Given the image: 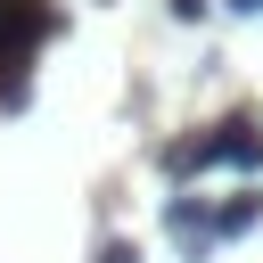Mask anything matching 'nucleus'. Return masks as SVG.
<instances>
[{
  "label": "nucleus",
  "instance_id": "5",
  "mask_svg": "<svg viewBox=\"0 0 263 263\" xmlns=\"http://www.w3.org/2000/svg\"><path fill=\"white\" fill-rule=\"evenodd\" d=\"M90 263H140V247H132V238H99V255H90Z\"/></svg>",
  "mask_w": 263,
  "mask_h": 263
},
{
  "label": "nucleus",
  "instance_id": "1",
  "mask_svg": "<svg viewBox=\"0 0 263 263\" xmlns=\"http://www.w3.org/2000/svg\"><path fill=\"white\" fill-rule=\"evenodd\" d=\"M49 41V0H0V99H25V66Z\"/></svg>",
  "mask_w": 263,
  "mask_h": 263
},
{
  "label": "nucleus",
  "instance_id": "6",
  "mask_svg": "<svg viewBox=\"0 0 263 263\" xmlns=\"http://www.w3.org/2000/svg\"><path fill=\"white\" fill-rule=\"evenodd\" d=\"M197 8H205V0H173V16H181V25H189V16H197Z\"/></svg>",
  "mask_w": 263,
  "mask_h": 263
},
{
  "label": "nucleus",
  "instance_id": "7",
  "mask_svg": "<svg viewBox=\"0 0 263 263\" xmlns=\"http://www.w3.org/2000/svg\"><path fill=\"white\" fill-rule=\"evenodd\" d=\"M230 16H263V0H230Z\"/></svg>",
  "mask_w": 263,
  "mask_h": 263
},
{
  "label": "nucleus",
  "instance_id": "2",
  "mask_svg": "<svg viewBox=\"0 0 263 263\" xmlns=\"http://www.w3.org/2000/svg\"><path fill=\"white\" fill-rule=\"evenodd\" d=\"M197 148H205V164H238V173H255V164H263V123H255V115H230V123H214Z\"/></svg>",
  "mask_w": 263,
  "mask_h": 263
},
{
  "label": "nucleus",
  "instance_id": "4",
  "mask_svg": "<svg viewBox=\"0 0 263 263\" xmlns=\"http://www.w3.org/2000/svg\"><path fill=\"white\" fill-rule=\"evenodd\" d=\"M255 214H263V197H230V205H214V238H238V230H255Z\"/></svg>",
  "mask_w": 263,
  "mask_h": 263
},
{
  "label": "nucleus",
  "instance_id": "3",
  "mask_svg": "<svg viewBox=\"0 0 263 263\" xmlns=\"http://www.w3.org/2000/svg\"><path fill=\"white\" fill-rule=\"evenodd\" d=\"M164 230H173V247L197 263V255L214 247V205H205V197H164Z\"/></svg>",
  "mask_w": 263,
  "mask_h": 263
}]
</instances>
